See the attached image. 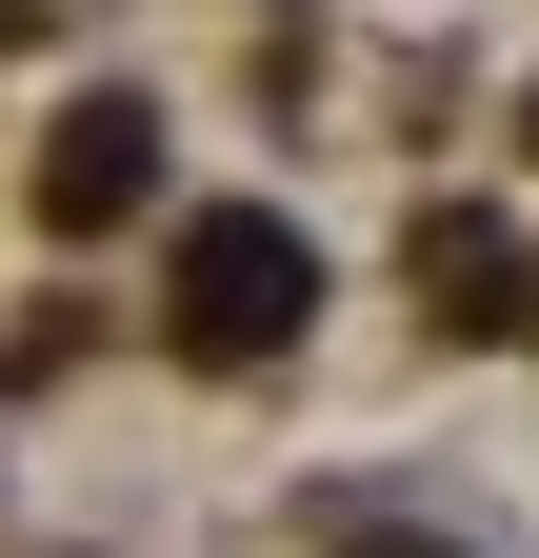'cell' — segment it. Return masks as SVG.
<instances>
[{"instance_id":"7a4b0ae2","label":"cell","mask_w":539,"mask_h":558,"mask_svg":"<svg viewBox=\"0 0 539 558\" xmlns=\"http://www.w3.org/2000/svg\"><path fill=\"white\" fill-rule=\"evenodd\" d=\"M141 180H160V120H141V100H81V120L40 140V220H60V240L141 220Z\"/></svg>"},{"instance_id":"3957f363","label":"cell","mask_w":539,"mask_h":558,"mask_svg":"<svg viewBox=\"0 0 539 558\" xmlns=\"http://www.w3.org/2000/svg\"><path fill=\"white\" fill-rule=\"evenodd\" d=\"M519 140H539V120H519Z\"/></svg>"},{"instance_id":"6da1fadb","label":"cell","mask_w":539,"mask_h":558,"mask_svg":"<svg viewBox=\"0 0 539 558\" xmlns=\"http://www.w3.org/2000/svg\"><path fill=\"white\" fill-rule=\"evenodd\" d=\"M160 319H180V360H280V339L320 319V240L280 220V199H200V220L160 240Z\"/></svg>"}]
</instances>
